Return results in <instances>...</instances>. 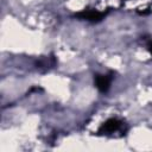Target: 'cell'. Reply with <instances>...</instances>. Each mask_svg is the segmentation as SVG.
I'll return each mask as SVG.
<instances>
[{"label":"cell","mask_w":152,"mask_h":152,"mask_svg":"<svg viewBox=\"0 0 152 152\" xmlns=\"http://www.w3.org/2000/svg\"><path fill=\"white\" fill-rule=\"evenodd\" d=\"M76 17L83 20H88L91 23H99L106 17V12H100L96 10H83L78 13H76Z\"/></svg>","instance_id":"obj_1"},{"label":"cell","mask_w":152,"mask_h":152,"mask_svg":"<svg viewBox=\"0 0 152 152\" xmlns=\"http://www.w3.org/2000/svg\"><path fill=\"white\" fill-rule=\"evenodd\" d=\"M122 126V122L116 119V118H110L108 120H106L99 128V133L102 134H108V133H114L118 129H120V127Z\"/></svg>","instance_id":"obj_2"},{"label":"cell","mask_w":152,"mask_h":152,"mask_svg":"<svg viewBox=\"0 0 152 152\" xmlns=\"http://www.w3.org/2000/svg\"><path fill=\"white\" fill-rule=\"evenodd\" d=\"M94 82L96 88L101 91V93H106L108 91L109 87H110V77L108 75H95L94 76Z\"/></svg>","instance_id":"obj_3"},{"label":"cell","mask_w":152,"mask_h":152,"mask_svg":"<svg viewBox=\"0 0 152 152\" xmlns=\"http://www.w3.org/2000/svg\"><path fill=\"white\" fill-rule=\"evenodd\" d=\"M148 50H150V52L152 53V43H150V44H148Z\"/></svg>","instance_id":"obj_4"}]
</instances>
